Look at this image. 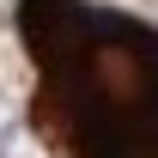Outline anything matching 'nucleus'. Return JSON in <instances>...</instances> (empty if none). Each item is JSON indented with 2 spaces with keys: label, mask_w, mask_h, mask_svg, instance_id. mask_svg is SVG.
Here are the masks:
<instances>
[{
  "label": "nucleus",
  "mask_w": 158,
  "mask_h": 158,
  "mask_svg": "<svg viewBox=\"0 0 158 158\" xmlns=\"http://www.w3.org/2000/svg\"><path fill=\"white\" fill-rule=\"evenodd\" d=\"M31 128L55 158H158V31L98 0H19Z\"/></svg>",
  "instance_id": "1"
}]
</instances>
